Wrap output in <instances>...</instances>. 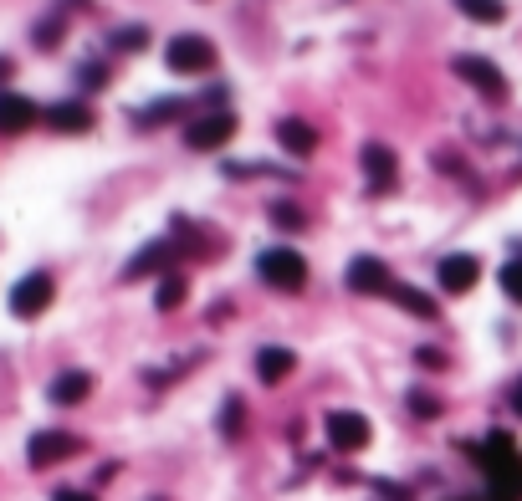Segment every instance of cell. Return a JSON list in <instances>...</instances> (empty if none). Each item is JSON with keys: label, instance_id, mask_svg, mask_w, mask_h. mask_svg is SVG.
<instances>
[{"label": "cell", "instance_id": "cell-1", "mask_svg": "<svg viewBox=\"0 0 522 501\" xmlns=\"http://www.w3.org/2000/svg\"><path fill=\"white\" fill-rule=\"evenodd\" d=\"M256 271H261V282L277 287V292H302V287H308V261H302L292 246L261 251V256H256Z\"/></svg>", "mask_w": 522, "mask_h": 501}, {"label": "cell", "instance_id": "cell-2", "mask_svg": "<svg viewBox=\"0 0 522 501\" xmlns=\"http://www.w3.org/2000/svg\"><path fill=\"white\" fill-rule=\"evenodd\" d=\"M231 133H236V113H205V118H195L190 128H185V144L195 149V154H215L221 144H231Z\"/></svg>", "mask_w": 522, "mask_h": 501}, {"label": "cell", "instance_id": "cell-3", "mask_svg": "<svg viewBox=\"0 0 522 501\" xmlns=\"http://www.w3.org/2000/svg\"><path fill=\"white\" fill-rule=\"evenodd\" d=\"M52 292H57V287H52L47 271H31V277H21V282L11 287V312L31 323V317H41V312L52 307Z\"/></svg>", "mask_w": 522, "mask_h": 501}, {"label": "cell", "instance_id": "cell-4", "mask_svg": "<svg viewBox=\"0 0 522 501\" xmlns=\"http://www.w3.org/2000/svg\"><path fill=\"white\" fill-rule=\"evenodd\" d=\"M164 62L174 72H210L215 67V47L205 36H174L169 47H164Z\"/></svg>", "mask_w": 522, "mask_h": 501}, {"label": "cell", "instance_id": "cell-5", "mask_svg": "<svg viewBox=\"0 0 522 501\" xmlns=\"http://www.w3.org/2000/svg\"><path fill=\"white\" fill-rule=\"evenodd\" d=\"M323 430H328L333 450H343V455H348V450H364V445H369V435H374V430H369V420H364V415H354V409H333V415L323 420Z\"/></svg>", "mask_w": 522, "mask_h": 501}, {"label": "cell", "instance_id": "cell-6", "mask_svg": "<svg viewBox=\"0 0 522 501\" xmlns=\"http://www.w3.org/2000/svg\"><path fill=\"white\" fill-rule=\"evenodd\" d=\"M389 287H395V282H389V266L379 261V256H354V261H348V292H364V297H389Z\"/></svg>", "mask_w": 522, "mask_h": 501}, {"label": "cell", "instance_id": "cell-7", "mask_svg": "<svg viewBox=\"0 0 522 501\" xmlns=\"http://www.w3.org/2000/svg\"><path fill=\"white\" fill-rule=\"evenodd\" d=\"M26 455H31L36 471L41 466H57V461H67V455H77V435H67V430H36L31 445H26Z\"/></svg>", "mask_w": 522, "mask_h": 501}, {"label": "cell", "instance_id": "cell-8", "mask_svg": "<svg viewBox=\"0 0 522 501\" xmlns=\"http://www.w3.org/2000/svg\"><path fill=\"white\" fill-rule=\"evenodd\" d=\"M456 77H466L476 93H487L492 103H502L507 98V77L492 67V62H482V57H456Z\"/></svg>", "mask_w": 522, "mask_h": 501}, {"label": "cell", "instance_id": "cell-9", "mask_svg": "<svg viewBox=\"0 0 522 501\" xmlns=\"http://www.w3.org/2000/svg\"><path fill=\"white\" fill-rule=\"evenodd\" d=\"M476 277H482V261H476V256H446V261H441V287H446L451 297L471 292Z\"/></svg>", "mask_w": 522, "mask_h": 501}, {"label": "cell", "instance_id": "cell-10", "mask_svg": "<svg viewBox=\"0 0 522 501\" xmlns=\"http://www.w3.org/2000/svg\"><path fill=\"white\" fill-rule=\"evenodd\" d=\"M364 174H369L374 190H389V185H395V174H400L395 149H389V144H364Z\"/></svg>", "mask_w": 522, "mask_h": 501}, {"label": "cell", "instance_id": "cell-11", "mask_svg": "<svg viewBox=\"0 0 522 501\" xmlns=\"http://www.w3.org/2000/svg\"><path fill=\"white\" fill-rule=\"evenodd\" d=\"M47 123L57 133H87V128H93V108H87L82 98H67V103H52L47 108Z\"/></svg>", "mask_w": 522, "mask_h": 501}, {"label": "cell", "instance_id": "cell-12", "mask_svg": "<svg viewBox=\"0 0 522 501\" xmlns=\"http://www.w3.org/2000/svg\"><path fill=\"white\" fill-rule=\"evenodd\" d=\"M36 118H41V113H36L31 98H21V93H0V133H26Z\"/></svg>", "mask_w": 522, "mask_h": 501}, {"label": "cell", "instance_id": "cell-13", "mask_svg": "<svg viewBox=\"0 0 522 501\" xmlns=\"http://www.w3.org/2000/svg\"><path fill=\"white\" fill-rule=\"evenodd\" d=\"M277 144H282L287 154H297V159H308V154L318 149V133L302 123V118H282V123H277Z\"/></svg>", "mask_w": 522, "mask_h": 501}, {"label": "cell", "instance_id": "cell-14", "mask_svg": "<svg viewBox=\"0 0 522 501\" xmlns=\"http://www.w3.org/2000/svg\"><path fill=\"white\" fill-rule=\"evenodd\" d=\"M292 369H297L292 348H261V353H256V374H261V384H282Z\"/></svg>", "mask_w": 522, "mask_h": 501}, {"label": "cell", "instance_id": "cell-15", "mask_svg": "<svg viewBox=\"0 0 522 501\" xmlns=\"http://www.w3.org/2000/svg\"><path fill=\"white\" fill-rule=\"evenodd\" d=\"M87 394H93V374H82V369L52 379V404H82Z\"/></svg>", "mask_w": 522, "mask_h": 501}, {"label": "cell", "instance_id": "cell-16", "mask_svg": "<svg viewBox=\"0 0 522 501\" xmlns=\"http://www.w3.org/2000/svg\"><path fill=\"white\" fill-rule=\"evenodd\" d=\"M456 6H461L471 21H482V26H497V21H507V6H502V0H456Z\"/></svg>", "mask_w": 522, "mask_h": 501}, {"label": "cell", "instance_id": "cell-17", "mask_svg": "<svg viewBox=\"0 0 522 501\" xmlns=\"http://www.w3.org/2000/svg\"><path fill=\"white\" fill-rule=\"evenodd\" d=\"M389 297H395L405 312H415V317H435V302H430L420 287H400V282H395V287H389Z\"/></svg>", "mask_w": 522, "mask_h": 501}, {"label": "cell", "instance_id": "cell-18", "mask_svg": "<svg viewBox=\"0 0 522 501\" xmlns=\"http://www.w3.org/2000/svg\"><path fill=\"white\" fill-rule=\"evenodd\" d=\"M185 292H190L185 277H164V282L154 287V307H159V312H174V307L185 302Z\"/></svg>", "mask_w": 522, "mask_h": 501}, {"label": "cell", "instance_id": "cell-19", "mask_svg": "<svg viewBox=\"0 0 522 501\" xmlns=\"http://www.w3.org/2000/svg\"><path fill=\"white\" fill-rule=\"evenodd\" d=\"M497 282H502V292H507L512 302H522V261H507V266L497 271Z\"/></svg>", "mask_w": 522, "mask_h": 501}, {"label": "cell", "instance_id": "cell-20", "mask_svg": "<svg viewBox=\"0 0 522 501\" xmlns=\"http://www.w3.org/2000/svg\"><path fill=\"white\" fill-rule=\"evenodd\" d=\"M144 41H149V31H144V26H128V31H118V36H113V47L134 52V47H144Z\"/></svg>", "mask_w": 522, "mask_h": 501}, {"label": "cell", "instance_id": "cell-21", "mask_svg": "<svg viewBox=\"0 0 522 501\" xmlns=\"http://www.w3.org/2000/svg\"><path fill=\"white\" fill-rule=\"evenodd\" d=\"M272 220L282 225V231H302V215H297V205H272Z\"/></svg>", "mask_w": 522, "mask_h": 501}, {"label": "cell", "instance_id": "cell-22", "mask_svg": "<svg viewBox=\"0 0 522 501\" xmlns=\"http://www.w3.org/2000/svg\"><path fill=\"white\" fill-rule=\"evenodd\" d=\"M174 113H180V98H159V108L144 113V123H164V118H174Z\"/></svg>", "mask_w": 522, "mask_h": 501}, {"label": "cell", "instance_id": "cell-23", "mask_svg": "<svg viewBox=\"0 0 522 501\" xmlns=\"http://www.w3.org/2000/svg\"><path fill=\"white\" fill-rule=\"evenodd\" d=\"M62 41V21H47V26H36V47H57Z\"/></svg>", "mask_w": 522, "mask_h": 501}, {"label": "cell", "instance_id": "cell-24", "mask_svg": "<svg viewBox=\"0 0 522 501\" xmlns=\"http://www.w3.org/2000/svg\"><path fill=\"white\" fill-rule=\"evenodd\" d=\"M241 415H246V409H241V404L231 399V404H226V435H236V425H241Z\"/></svg>", "mask_w": 522, "mask_h": 501}, {"label": "cell", "instance_id": "cell-25", "mask_svg": "<svg viewBox=\"0 0 522 501\" xmlns=\"http://www.w3.org/2000/svg\"><path fill=\"white\" fill-rule=\"evenodd\" d=\"M52 501H98V496H87V491H72V486H62Z\"/></svg>", "mask_w": 522, "mask_h": 501}, {"label": "cell", "instance_id": "cell-26", "mask_svg": "<svg viewBox=\"0 0 522 501\" xmlns=\"http://www.w3.org/2000/svg\"><path fill=\"white\" fill-rule=\"evenodd\" d=\"M103 77H108V72H103V67H82V82H87V87H98V82H103Z\"/></svg>", "mask_w": 522, "mask_h": 501}, {"label": "cell", "instance_id": "cell-27", "mask_svg": "<svg viewBox=\"0 0 522 501\" xmlns=\"http://www.w3.org/2000/svg\"><path fill=\"white\" fill-rule=\"evenodd\" d=\"M512 409H517V415H522V379L512 384Z\"/></svg>", "mask_w": 522, "mask_h": 501}]
</instances>
